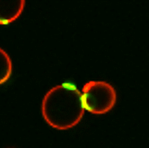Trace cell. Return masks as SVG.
<instances>
[{
  "mask_svg": "<svg viewBox=\"0 0 149 148\" xmlns=\"http://www.w3.org/2000/svg\"><path fill=\"white\" fill-rule=\"evenodd\" d=\"M82 93L75 85L64 83L51 88L44 95L42 113L46 123L58 130L77 125L85 114Z\"/></svg>",
  "mask_w": 149,
  "mask_h": 148,
  "instance_id": "1",
  "label": "cell"
},
{
  "mask_svg": "<svg viewBox=\"0 0 149 148\" xmlns=\"http://www.w3.org/2000/svg\"><path fill=\"white\" fill-rule=\"evenodd\" d=\"M82 102L85 110L102 115L111 111L115 105L117 94L115 89L103 81H90L82 89Z\"/></svg>",
  "mask_w": 149,
  "mask_h": 148,
  "instance_id": "2",
  "label": "cell"
},
{
  "mask_svg": "<svg viewBox=\"0 0 149 148\" xmlns=\"http://www.w3.org/2000/svg\"><path fill=\"white\" fill-rule=\"evenodd\" d=\"M24 0H0V25H7L17 19L25 6Z\"/></svg>",
  "mask_w": 149,
  "mask_h": 148,
  "instance_id": "3",
  "label": "cell"
},
{
  "mask_svg": "<svg viewBox=\"0 0 149 148\" xmlns=\"http://www.w3.org/2000/svg\"><path fill=\"white\" fill-rule=\"evenodd\" d=\"M12 67L10 57L0 48V85L6 83L10 77Z\"/></svg>",
  "mask_w": 149,
  "mask_h": 148,
  "instance_id": "4",
  "label": "cell"
}]
</instances>
